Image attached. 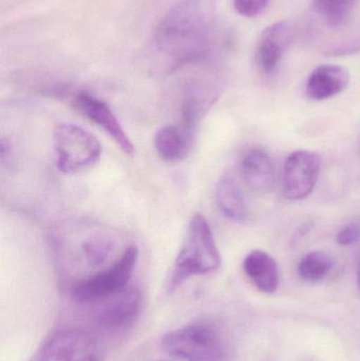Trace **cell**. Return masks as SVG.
I'll return each instance as SVG.
<instances>
[{"instance_id": "cell-11", "label": "cell", "mask_w": 360, "mask_h": 361, "mask_svg": "<svg viewBox=\"0 0 360 361\" xmlns=\"http://www.w3.org/2000/svg\"><path fill=\"white\" fill-rule=\"evenodd\" d=\"M238 171L243 184L254 192H268L274 186V161L261 148H251L243 152L239 159Z\"/></svg>"}, {"instance_id": "cell-19", "label": "cell", "mask_w": 360, "mask_h": 361, "mask_svg": "<svg viewBox=\"0 0 360 361\" xmlns=\"http://www.w3.org/2000/svg\"><path fill=\"white\" fill-rule=\"evenodd\" d=\"M239 14L245 17H256L261 14L270 0H232Z\"/></svg>"}, {"instance_id": "cell-22", "label": "cell", "mask_w": 360, "mask_h": 361, "mask_svg": "<svg viewBox=\"0 0 360 361\" xmlns=\"http://www.w3.org/2000/svg\"><path fill=\"white\" fill-rule=\"evenodd\" d=\"M357 281H359V288L360 292V262H359V275H357Z\"/></svg>"}, {"instance_id": "cell-14", "label": "cell", "mask_w": 360, "mask_h": 361, "mask_svg": "<svg viewBox=\"0 0 360 361\" xmlns=\"http://www.w3.org/2000/svg\"><path fill=\"white\" fill-rule=\"evenodd\" d=\"M243 271L256 288L264 294L278 290L280 275L275 259L261 250H254L243 260Z\"/></svg>"}, {"instance_id": "cell-6", "label": "cell", "mask_w": 360, "mask_h": 361, "mask_svg": "<svg viewBox=\"0 0 360 361\" xmlns=\"http://www.w3.org/2000/svg\"><path fill=\"white\" fill-rule=\"evenodd\" d=\"M69 99L76 111L103 129L125 154H135V145L107 103L87 91L70 93Z\"/></svg>"}, {"instance_id": "cell-5", "label": "cell", "mask_w": 360, "mask_h": 361, "mask_svg": "<svg viewBox=\"0 0 360 361\" xmlns=\"http://www.w3.org/2000/svg\"><path fill=\"white\" fill-rule=\"evenodd\" d=\"M139 260V248L130 245L107 269L80 280L72 288V298L80 303H97L128 286Z\"/></svg>"}, {"instance_id": "cell-21", "label": "cell", "mask_w": 360, "mask_h": 361, "mask_svg": "<svg viewBox=\"0 0 360 361\" xmlns=\"http://www.w3.org/2000/svg\"><path fill=\"white\" fill-rule=\"evenodd\" d=\"M13 149L12 146L10 145V142L6 141V139H2L1 141V163L2 166H11L13 165Z\"/></svg>"}, {"instance_id": "cell-16", "label": "cell", "mask_w": 360, "mask_h": 361, "mask_svg": "<svg viewBox=\"0 0 360 361\" xmlns=\"http://www.w3.org/2000/svg\"><path fill=\"white\" fill-rule=\"evenodd\" d=\"M216 202L220 212L230 220L243 222L249 216L244 193L232 173H224L216 187Z\"/></svg>"}, {"instance_id": "cell-3", "label": "cell", "mask_w": 360, "mask_h": 361, "mask_svg": "<svg viewBox=\"0 0 360 361\" xmlns=\"http://www.w3.org/2000/svg\"><path fill=\"white\" fill-rule=\"evenodd\" d=\"M232 341L217 322H199L165 335L162 348L169 355L186 361H228Z\"/></svg>"}, {"instance_id": "cell-7", "label": "cell", "mask_w": 360, "mask_h": 361, "mask_svg": "<svg viewBox=\"0 0 360 361\" xmlns=\"http://www.w3.org/2000/svg\"><path fill=\"white\" fill-rule=\"evenodd\" d=\"M321 157L309 150L292 152L283 169V195L292 201L306 199L316 186L321 171Z\"/></svg>"}, {"instance_id": "cell-10", "label": "cell", "mask_w": 360, "mask_h": 361, "mask_svg": "<svg viewBox=\"0 0 360 361\" xmlns=\"http://www.w3.org/2000/svg\"><path fill=\"white\" fill-rule=\"evenodd\" d=\"M97 303L99 326L111 332H118L130 328L139 317L142 296L137 288L127 286Z\"/></svg>"}, {"instance_id": "cell-17", "label": "cell", "mask_w": 360, "mask_h": 361, "mask_svg": "<svg viewBox=\"0 0 360 361\" xmlns=\"http://www.w3.org/2000/svg\"><path fill=\"white\" fill-rule=\"evenodd\" d=\"M314 8L323 23L331 27L346 25L359 0H313Z\"/></svg>"}, {"instance_id": "cell-15", "label": "cell", "mask_w": 360, "mask_h": 361, "mask_svg": "<svg viewBox=\"0 0 360 361\" xmlns=\"http://www.w3.org/2000/svg\"><path fill=\"white\" fill-rule=\"evenodd\" d=\"M194 135L180 125H167L156 133L154 148L161 159L167 163L184 160L194 143Z\"/></svg>"}, {"instance_id": "cell-18", "label": "cell", "mask_w": 360, "mask_h": 361, "mask_svg": "<svg viewBox=\"0 0 360 361\" xmlns=\"http://www.w3.org/2000/svg\"><path fill=\"white\" fill-rule=\"evenodd\" d=\"M333 269L331 256L323 250L309 252L298 263V274L308 282H318L325 279Z\"/></svg>"}, {"instance_id": "cell-1", "label": "cell", "mask_w": 360, "mask_h": 361, "mask_svg": "<svg viewBox=\"0 0 360 361\" xmlns=\"http://www.w3.org/2000/svg\"><path fill=\"white\" fill-rule=\"evenodd\" d=\"M217 0H181L161 20L152 42L150 69L168 75L216 59L222 46Z\"/></svg>"}, {"instance_id": "cell-2", "label": "cell", "mask_w": 360, "mask_h": 361, "mask_svg": "<svg viewBox=\"0 0 360 361\" xmlns=\"http://www.w3.org/2000/svg\"><path fill=\"white\" fill-rule=\"evenodd\" d=\"M221 262V255L209 222L202 214H194L173 263L169 290L173 292L190 278L218 271Z\"/></svg>"}, {"instance_id": "cell-4", "label": "cell", "mask_w": 360, "mask_h": 361, "mask_svg": "<svg viewBox=\"0 0 360 361\" xmlns=\"http://www.w3.org/2000/svg\"><path fill=\"white\" fill-rule=\"evenodd\" d=\"M56 166L65 175H75L92 169L101 160L99 140L86 129L74 124L58 125L53 133Z\"/></svg>"}, {"instance_id": "cell-8", "label": "cell", "mask_w": 360, "mask_h": 361, "mask_svg": "<svg viewBox=\"0 0 360 361\" xmlns=\"http://www.w3.org/2000/svg\"><path fill=\"white\" fill-rule=\"evenodd\" d=\"M219 84L209 78H194L186 82L180 104V126L194 135L201 120L220 97Z\"/></svg>"}, {"instance_id": "cell-9", "label": "cell", "mask_w": 360, "mask_h": 361, "mask_svg": "<svg viewBox=\"0 0 360 361\" xmlns=\"http://www.w3.org/2000/svg\"><path fill=\"white\" fill-rule=\"evenodd\" d=\"M39 361H99V345L86 331H61L44 345Z\"/></svg>"}, {"instance_id": "cell-20", "label": "cell", "mask_w": 360, "mask_h": 361, "mask_svg": "<svg viewBox=\"0 0 360 361\" xmlns=\"http://www.w3.org/2000/svg\"><path fill=\"white\" fill-rule=\"evenodd\" d=\"M360 240V225L356 223L347 225L338 231L336 242L342 246L353 245Z\"/></svg>"}, {"instance_id": "cell-13", "label": "cell", "mask_w": 360, "mask_h": 361, "mask_svg": "<svg viewBox=\"0 0 360 361\" xmlns=\"http://www.w3.org/2000/svg\"><path fill=\"white\" fill-rule=\"evenodd\" d=\"M350 82L349 72L335 65L315 68L306 84V97L313 101H325L342 93Z\"/></svg>"}, {"instance_id": "cell-12", "label": "cell", "mask_w": 360, "mask_h": 361, "mask_svg": "<svg viewBox=\"0 0 360 361\" xmlns=\"http://www.w3.org/2000/svg\"><path fill=\"white\" fill-rule=\"evenodd\" d=\"M293 36V27L287 21L274 23L264 30L256 50V61L264 73L271 74L276 70Z\"/></svg>"}]
</instances>
